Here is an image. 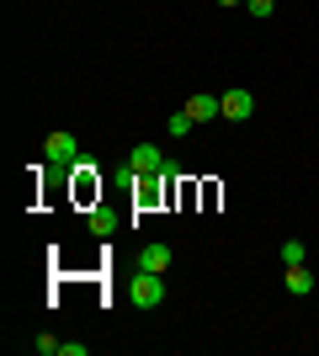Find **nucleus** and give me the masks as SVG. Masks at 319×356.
I'll return each mask as SVG.
<instances>
[{"mask_svg": "<svg viewBox=\"0 0 319 356\" xmlns=\"http://www.w3.org/2000/svg\"><path fill=\"white\" fill-rule=\"evenodd\" d=\"M128 298H133L138 309H160V303H165L160 271H133V282H128Z\"/></svg>", "mask_w": 319, "mask_h": 356, "instance_id": "f257e3e1", "label": "nucleus"}, {"mask_svg": "<svg viewBox=\"0 0 319 356\" xmlns=\"http://www.w3.org/2000/svg\"><path fill=\"white\" fill-rule=\"evenodd\" d=\"M43 154H48V165H80V138L75 134H48Z\"/></svg>", "mask_w": 319, "mask_h": 356, "instance_id": "f03ea898", "label": "nucleus"}, {"mask_svg": "<svg viewBox=\"0 0 319 356\" xmlns=\"http://www.w3.org/2000/svg\"><path fill=\"white\" fill-rule=\"evenodd\" d=\"M218 112H224L229 122H245L250 112H256V96H250L245 86H234V90H224V96H218Z\"/></svg>", "mask_w": 319, "mask_h": 356, "instance_id": "7ed1b4c3", "label": "nucleus"}, {"mask_svg": "<svg viewBox=\"0 0 319 356\" xmlns=\"http://www.w3.org/2000/svg\"><path fill=\"white\" fill-rule=\"evenodd\" d=\"M128 165H133V170H138L144 181H149V176H160V170H170V165H165V154H160V144H138L133 154H128Z\"/></svg>", "mask_w": 319, "mask_h": 356, "instance_id": "20e7f679", "label": "nucleus"}, {"mask_svg": "<svg viewBox=\"0 0 319 356\" xmlns=\"http://www.w3.org/2000/svg\"><path fill=\"white\" fill-rule=\"evenodd\" d=\"M186 112H192L197 122H213V118H224V112H218V96H208V90H197V96H186Z\"/></svg>", "mask_w": 319, "mask_h": 356, "instance_id": "39448f33", "label": "nucleus"}, {"mask_svg": "<svg viewBox=\"0 0 319 356\" xmlns=\"http://www.w3.org/2000/svg\"><path fill=\"white\" fill-rule=\"evenodd\" d=\"M165 266H170V245H144L138 271H160V277H165Z\"/></svg>", "mask_w": 319, "mask_h": 356, "instance_id": "423d86ee", "label": "nucleus"}, {"mask_svg": "<svg viewBox=\"0 0 319 356\" xmlns=\"http://www.w3.org/2000/svg\"><path fill=\"white\" fill-rule=\"evenodd\" d=\"M192 128H197V118H192L186 106H181V112H170V118H165V134H170V138H186V134H192Z\"/></svg>", "mask_w": 319, "mask_h": 356, "instance_id": "0eeeda50", "label": "nucleus"}, {"mask_svg": "<svg viewBox=\"0 0 319 356\" xmlns=\"http://www.w3.org/2000/svg\"><path fill=\"white\" fill-rule=\"evenodd\" d=\"M288 287H293V293H314V271H309L304 261H298V266H288Z\"/></svg>", "mask_w": 319, "mask_h": 356, "instance_id": "6e6552de", "label": "nucleus"}, {"mask_svg": "<svg viewBox=\"0 0 319 356\" xmlns=\"http://www.w3.org/2000/svg\"><path fill=\"white\" fill-rule=\"evenodd\" d=\"M91 234L96 239H112V234H117V218H112V213H91Z\"/></svg>", "mask_w": 319, "mask_h": 356, "instance_id": "1a4fd4ad", "label": "nucleus"}, {"mask_svg": "<svg viewBox=\"0 0 319 356\" xmlns=\"http://www.w3.org/2000/svg\"><path fill=\"white\" fill-rule=\"evenodd\" d=\"M282 261H288V266H298V261H309L304 239H282Z\"/></svg>", "mask_w": 319, "mask_h": 356, "instance_id": "9d476101", "label": "nucleus"}, {"mask_svg": "<svg viewBox=\"0 0 319 356\" xmlns=\"http://www.w3.org/2000/svg\"><path fill=\"white\" fill-rule=\"evenodd\" d=\"M32 351H38V356H64V341H54V335H38V341H32Z\"/></svg>", "mask_w": 319, "mask_h": 356, "instance_id": "9b49d317", "label": "nucleus"}, {"mask_svg": "<svg viewBox=\"0 0 319 356\" xmlns=\"http://www.w3.org/2000/svg\"><path fill=\"white\" fill-rule=\"evenodd\" d=\"M245 6H250V16H261V22L277 11V0H245Z\"/></svg>", "mask_w": 319, "mask_h": 356, "instance_id": "f8f14e48", "label": "nucleus"}, {"mask_svg": "<svg viewBox=\"0 0 319 356\" xmlns=\"http://www.w3.org/2000/svg\"><path fill=\"white\" fill-rule=\"evenodd\" d=\"M218 6H240V0H218Z\"/></svg>", "mask_w": 319, "mask_h": 356, "instance_id": "ddd939ff", "label": "nucleus"}]
</instances>
